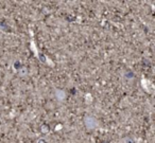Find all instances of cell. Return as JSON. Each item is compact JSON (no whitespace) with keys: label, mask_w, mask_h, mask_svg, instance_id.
<instances>
[{"label":"cell","mask_w":155,"mask_h":143,"mask_svg":"<svg viewBox=\"0 0 155 143\" xmlns=\"http://www.w3.org/2000/svg\"><path fill=\"white\" fill-rule=\"evenodd\" d=\"M83 123H84V126L86 127L87 130H95L99 125L97 119L91 115H85L84 119H83Z\"/></svg>","instance_id":"1"},{"label":"cell","mask_w":155,"mask_h":143,"mask_svg":"<svg viewBox=\"0 0 155 143\" xmlns=\"http://www.w3.org/2000/svg\"><path fill=\"white\" fill-rule=\"evenodd\" d=\"M66 96H67V94H66V91H65V90L60 89V88H56V89L54 90V98H55L58 101H60V102L65 101Z\"/></svg>","instance_id":"2"},{"label":"cell","mask_w":155,"mask_h":143,"mask_svg":"<svg viewBox=\"0 0 155 143\" xmlns=\"http://www.w3.org/2000/svg\"><path fill=\"white\" fill-rule=\"evenodd\" d=\"M17 72L19 76L24 77V76H26V75H28V68H27L26 66H21L17 69Z\"/></svg>","instance_id":"3"},{"label":"cell","mask_w":155,"mask_h":143,"mask_svg":"<svg viewBox=\"0 0 155 143\" xmlns=\"http://www.w3.org/2000/svg\"><path fill=\"white\" fill-rule=\"evenodd\" d=\"M49 132H50V126L48 125V124H43V125L41 126V134L47 135Z\"/></svg>","instance_id":"4"},{"label":"cell","mask_w":155,"mask_h":143,"mask_svg":"<svg viewBox=\"0 0 155 143\" xmlns=\"http://www.w3.org/2000/svg\"><path fill=\"white\" fill-rule=\"evenodd\" d=\"M125 76H127V79H133L134 74H133V72H132V71H127V75H125Z\"/></svg>","instance_id":"5"},{"label":"cell","mask_w":155,"mask_h":143,"mask_svg":"<svg viewBox=\"0 0 155 143\" xmlns=\"http://www.w3.org/2000/svg\"><path fill=\"white\" fill-rule=\"evenodd\" d=\"M37 143H47V141H46L45 139H39V140L37 141Z\"/></svg>","instance_id":"6"},{"label":"cell","mask_w":155,"mask_h":143,"mask_svg":"<svg viewBox=\"0 0 155 143\" xmlns=\"http://www.w3.org/2000/svg\"><path fill=\"white\" fill-rule=\"evenodd\" d=\"M127 143H134V142H133V140H132V139L127 138Z\"/></svg>","instance_id":"7"}]
</instances>
